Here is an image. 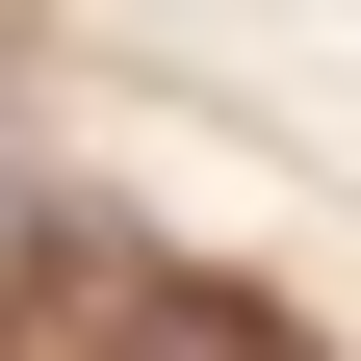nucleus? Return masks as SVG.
<instances>
[{
	"instance_id": "1",
	"label": "nucleus",
	"mask_w": 361,
	"mask_h": 361,
	"mask_svg": "<svg viewBox=\"0 0 361 361\" xmlns=\"http://www.w3.org/2000/svg\"><path fill=\"white\" fill-rule=\"evenodd\" d=\"M104 336H129V361H310L284 310H258V284H207V258H129V284H104Z\"/></svg>"
}]
</instances>
